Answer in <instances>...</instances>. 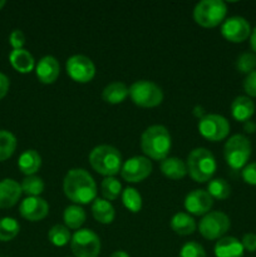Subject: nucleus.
<instances>
[{"label": "nucleus", "mask_w": 256, "mask_h": 257, "mask_svg": "<svg viewBox=\"0 0 256 257\" xmlns=\"http://www.w3.org/2000/svg\"><path fill=\"white\" fill-rule=\"evenodd\" d=\"M17 150V137L12 132L0 130V162L7 161Z\"/></svg>", "instance_id": "nucleus-27"}, {"label": "nucleus", "mask_w": 256, "mask_h": 257, "mask_svg": "<svg viewBox=\"0 0 256 257\" xmlns=\"http://www.w3.org/2000/svg\"><path fill=\"white\" fill-rule=\"evenodd\" d=\"M255 113V103L251 98L245 95H238L231 103V115L237 122H247Z\"/></svg>", "instance_id": "nucleus-18"}, {"label": "nucleus", "mask_w": 256, "mask_h": 257, "mask_svg": "<svg viewBox=\"0 0 256 257\" xmlns=\"http://www.w3.org/2000/svg\"><path fill=\"white\" fill-rule=\"evenodd\" d=\"M85 217H87L85 211L79 205L68 206L63 213L64 226L69 230H80L83 223L85 222Z\"/></svg>", "instance_id": "nucleus-26"}, {"label": "nucleus", "mask_w": 256, "mask_h": 257, "mask_svg": "<svg viewBox=\"0 0 256 257\" xmlns=\"http://www.w3.org/2000/svg\"><path fill=\"white\" fill-rule=\"evenodd\" d=\"M20 231V225L15 218L3 217L0 218V241L8 242L18 236Z\"/></svg>", "instance_id": "nucleus-32"}, {"label": "nucleus", "mask_w": 256, "mask_h": 257, "mask_svg": "<svg viewBox=\"0 0 256 257\" xmlns=\"http://www.w3.org/2000/svg\"><path fill=\"white\" fill-rule=\"evenodd\" d=\"M241 177L247 185L256 186V162L246 165L241 171Z\"/></svg>", "instance_id": "nucleus-36"}, {"label": "nucleus", "mask_w": 256, "mask_h": 257, "mask_svg": "<svg viewBox=\"0 0 256 257\" xmlns=\"http://www.w3.org/2000/svg\"><path fill=\"white\" fill-rule=\"evenodd\" d=\"M48 240L50 243L57 247H63V246L70 243L72 235H70L69 228L65 227L64 225H55L48 232Z\"/></svg>", "instance_id": "nucleus-29"}, {"label": "nucleus", "mask_w": 256, "mask_h": 257, "mask_svg": "<svg viewBox=\"0 0 256 257\" xmlns=\"http://www.w3.org/2000/svg\"><path fill=\"white\" fill-rule=\"evenodd\" d=\"M243 131L246 133H255L256 132V123L252 120H247L243 123Z\"/></svg>", "instance_id": "nucleus-41"}, {"label": "nucleus", "mask_w": 256, "mask_h": 257, "mask_svg": "<svg viewBox=\"0 0 256 257\" xmlns=\"http://www.w3.org/2000/svg\"><path fill=\"white\" fill-rule=\"evenodd\" d=\"M0 257H7V256H4V255H0Z\"/></svg>", "instance_id": "nucleus-45"}, {"label": "nucleus", "mask_w": 256, "mask_h": 257, "mask_svg": "<svg viewBox=\"0 0 256 257\" xmlns=\"http://www.w3.org/2000/svg\"><path fill=\"white\" fill-rule=\"evenodd\" d=\"M243 90L248 95V98H256V70L246 75L243 80Z\"/></svg>", "instance_id": "nucleus-37"}, {"label": "nucleus", "mask_w": 256, "mask_h": 257, "mask_svg": "<svg viewBox=\"0 0 256 257\" xmlns=\"http://www.w3.org/2000/svg\"><path fill=\"white\" fill-rule=\"evenodd\" d=\"M178 257H206V251L202 245L195 241H190L181 247Z\"/></svg>", "instance_id": "nucleus-35"}, {"label": "nucleus", "mask_w": 256, "mask_h": 257, "mask_svg": "<svg viewBox=\"0 0 256 257\" xmlns=\"http://www.w3.org/2000/svg\"><path fill=\"white\" fill-rule=\"evenodd\" d=\"M130 97L136 105L142 108H155L163 100V92L151 80H137L130 87Z\"/></svg>", "instance_id": "nucleus-7"}, {"label": "nucleus", "mask_w": 256, "mask_h": 257, "mask_svg": "<svg viewBox=\"0 0 256 257\" xmlns=\"http://www.w3.org/2000/svg\"><path fill=\"white\" fill-rule=\"evenodd\" d=\"M9 43L13 49H23L25 44V35L20 29H14L9 35Z\"/></svg>", "instance_id": "nucleus-38"}, {"label": "nucleus", "mask_w": 256, "mask_h": 257, "mask_svg": "<svg viewBox=\"0 0 256 257\" xmlns=\"http://www.w3.org/2000/svg\"><path fill=\"white\" fill-rule=\"evenodd\" d=\"M19 212L25 220L37 222L47 217L49 213V205L42 197H27L20 203Z\"/></svg>", "instance_id": "nucleus-15"}, {"label": "nucleus", "mask_w": 256, "mask_h": 257, "mask_svg": "<svg viewBox=\"0 0 256 257\" xmlns=\"http://www.w3.org/2000/svg\"><path fill=\"white\" fill-rule=\"evenodd\" d=\"M251 142L243 135H235L228 138L223 147V157L228 167L233 171L242 170L251 157Z\"/></svg>", "instance_id": "nucleus-5"}, {"label": "nucleus", "mask_w": 256, "mask_h": 257, "mask_svg": "<svg viewBox=\"0 0 256 257\" xmlns=\"http://www.w3.org/2000/svg\"><path fill=\"white\" fill-rule=\"evenodd\" d=\"M65 70L72 80L77 83H89L95 77V65L85 55L75 54L68 58Z\"/></svg>", "instance_id": "nucleus-11"}, {"label": "nucleus", "mask_w": 256, "mask_h": 257, "mask_svg": "<svg viewBox=\"0 0 256 257\" xmlns=\"http://www.w3.org/2000/svg\"><path fill=\"white\" fill-rule=\"evenodd\" d=\"M160 170L170 180H182L187 175V166L181 158L167 157L161 161Z\"/></svg>", "instance_id": "nucleus-21"}, {"label": "nucleus", "mask_w": 256, "mask_h": 257, "mask_svg": "<svg viewBox=\"0 0 256 257\" xmlns=\"http://www.w3.org/2000/svg\"><path fill=\"white\" fill-rule=\"evenodd\" d=\"M250 47L251 49L253 50V52L256 53V27L255 29L251 32V35H250Z\"/></svg>", "instance_id": "nucleus-42"}, {"label": "nucleus", "mask_w": 256, "mask_h": 257, "mask_svg": "<svg viewBox=\"0 0 256 257\" xmlns=\"http://www.w3.org/2000/svg\"><path fill=\"white\" fill-rule=\"evenodd\" d=\"M122 202L128 211L137 213L142 208V196L136 188L127 187L122 191Z\"/></svg>", "instance_id": "nucleus-30"}, {"label": "nucleus", "mask_w": 256, "mask_h": 257, "mask_svg": "<svg viewBox=\"0 0 256 257\" xmlns=\"http://www.w3.org/2000/svg\"><path fill=\"white\" fill-rule=\"evenodd\" d=\"M100 192L107 201H114L122 195V185L114 177H105L100 183Z\"/></svg>", "instance_id": "nucleus-33"}, {"label": "nucleus", "mask_w": 256, "mask_h": 257, "mask_svg": "<svg viewBox=\"0 0 256 257\" xmlns=\"http://www.w3.org/2000/svg\"><path fill=\"white\" fill-rule=\"evenodd\" d=\"M241 243L243 246V250L248 252H255L256 251V233H245L242 236Z\"/></svg>", "instance_id": "nucleus-39"}, {"label": "nucleus", "mask_w": 256, "mask_h": 257, "mask_svg": "<svg viewBox=\"0 0 256 257\" xmlns=\"http://www.w3.org/2000/svg\"><path fill=\"white\" fill-rule=\"evenodd\" d=\"M187 173L195 182H207L213 177L217 168L215 156L207 148L198 147L191 151L186 160Z\"/></svg>", "instance_id": "nucleus-3"}, {"label": "nucleus", "mask_w": 256, "mask_h": 257, "mask_svg": "<svg viewBox=\"0 0 256 257\" xmlns=\"http://www.w3.org/2000/svg\"><path fill=\"white\" fill-rule=\"evenodd\" d=\"M64 195L77 205H88L97 198V185L94 178L83 168L68 171L63 181Z\"/></svg>", "instance_id": "nucleus-1"}, {"label": "nucleus", "mask_w": 256, "mask_h": 257, "mask_svg": "<svg viewBox=\"0 0 256 257\" xmlns=\"http://www.w3.org/2000/svg\"><path fill=\"white\" fill-rule=\"evenodd\" d=\"M130 95V88L122 82H113L105 85L102 92V98L109 104H119Z\"/></svg>", "instance_id": "nucleus-23"}, {"label": "nucleus", "mask_w": 256, "mask_h": 257, "mask_svg": "<svg viewBox=\"0 0 256 257\" xmlns=\"http://www.w3.org/2000/svg\"><path fill=\"white\" fill-rule=\"evenodd\" d=\"M231 221L226 213L221 211H212L201 218L198 231L206 240H220L230 230Z\"/></svg>", "instance_id": "nucleus-8"}, {"label": "nucleus", "mask_w": 256, "mask_h": 257, "mask_svg": "<svg viewBox=\"0 0 256 257\" xmlns=\"http://www.w3.org/2000/svg\"><path fill=\"white\" fill-rule=\"evenodd\" d=\"M23 193L28 195V197H39L44 191V181L38 176H27L20 183Z\"/></svg>", "instance_id": "nucleus-31"}, {"label": "nucleus", "mask_w": 256, "mask_h": 257, "mask_svg": "<svg viewBox=\"0 0 256 257\" xmlns=\"http://www.w3.org/2000/svg\"><path fill=\"white\" fill-rule=\"evenodd\" d=\"M198 132L211 142H220L230 133V123L220 114H205L198 122Z\"/></svg>", "instance_id": "nucleus-10"}, {"label": "nucleus", "mask_w": 256, "mask_h": 257, "mask_svg": "<svg viewBox=\"0 0 256 257\" xmlns=\"http://www.w3.org/2000/svg\"><path fill=\"white\" fill-rule=\"evenodd\" d=\"M59 62L53 55H45L40 58L38 64L35 65V74L43 84H53L59 77Z\"/></svg>", "instance_id": "nucleus-16"}, {"label": "nucleus", "mask_w": 256, "mask_h": 257, "mask_svg": "<svg viewBox=\"0 0 256 257\" xmlns=\"http://www.w3.org/2000/svg\"><path fill=\"white\" fill-rule=\"evenodd\" d=\"M153 166L150 158L143 156H135L125 161L120 168V176L130 183H137L145 181L152 173Z\"/></svg>", "instance_id": "nucleus-12"}, {"label": "nucleus", "mask_w": 256, "mask_h": 257, "mask_svg": "<svg viewBox=\"0 0 256 257\" xmlns=\"http://www.w3.org/2000/svg\"><path fill=\"white\" fill-rule=\"evenodd\" d=\"M42 166V157L34 150H27L20 155L18 160V167L22 173L27 176H34Z\"/></svg>", "instance_id": "nucleus-24"}, {"label": "nucleus", "mask_w": 256, "mask_h": 257, "mask_svg": "<svg viewBox=\"0 0 256 257\" xmlns=\"http://www.w3.org/2000/svg\"><path fill=\"white\" fill-rule=\"evenodd\" d=\"M213 251L216 257H242L245 250L241 241L232 236H226L216 242Z\"/></svg>", "instance_id": "nucleus-19"}, {"label": "nucleus", "mask_w": 256, "mask_h": 257, "mask_svg": "<svg viewBox=\"0 0 256 257\" xmlns=\"http://www.w3.org/2000/svg\"><path fill=\"white\" fill-rule=\"evenodd\" d=\"M227 7L221 0H202L193 8V20L203 28H215L225 22Z\"/></svg>", "instance_id": "nucleus-6"}, {"label": "nucleus", "mask_w": 256, "mask_h": 257, "mask_svg": "<svg viewBox=\"0 0 256 257\" xmlns=\"http://www.w3.org/2000/svg\"><path fill=\"white\" fill-rule=\"evenodd\" d=\"M110 257H130V255L127 252H124V251H114L110 255Z\"/></svg>", "instance_id": "nucleus-43"}, {"label": "nucleus", "mask_w": 256, "mask_h": 257, "mask_svg": "<svg viewBox=\"0 0 256 257\" xmlns=\"http://www.w3.org/2000/svg\"><path fill=\"white\" fill-rule=\"evenodd\" d=\"M171 228L175 233L180 236H188L192 235L196 231V221L193 220L192 216H190L188 213L185 212H178L171 218L170 222Z\"/></svg>", "instance_id": "nucleus-25"}, {"label": "nucleus", "mask_w": 256, "mask_h": 257, "mask_svg": "<svg viewBox=\"0 0 256 257\" xmlns=\"http://www.w3.org/2000/svg\"><path fill=\"white\" fill-rule=\"evenodd\" d=\"M9 62L17 72L27 74L35 69V60L32 53L27 49H13L9 54Z\"/></svg>", "instance_id": "nucleus-20"}, {"label": "nucleus", "mask_w": 256, "mask_h": 257, "mask_svg": "<svg viewBox=\"0 0 256 257\" xmlns=\"http://www.w3.org/2000/svg\"><path fill=\"white\" fill-rule=\"evenodd\" d=\"M89 163L99 175L104 177H114L122 168V155L113 146L100 145L90 151Z\"/></svg>", "instance_id": "nucleus-4"}, {"label": "nucleus", "mask_w": 256, "mask_h": 257, "mask_svg": "<svg viewBox=\"0 0 256 257\" xmlns=\"http://www.w3.org/2000/svg\"><path fill=\"white\" fill-rule=\"evenodd\" d=\"M22 193V186L13 178L0 181V208H10L17 205Z\"/></svg>", "instance_id": "nucleus-17"}, {"label": "nucleus", "mask_w": 256, "mask_h": 257, "mask_svg": "<svg viewBox=\"0 0 256 257\" xmlns=\"http://www.w3.org/2000/svg\"><path fill=\"white\" fill-rule=\"evenodd\" d=\"M92 215L94 220L102 225H109L114 221L115 211L109 201L104 198H95L92 203Z\"/></svg>", "instance_id": "nucleus-22"}, {"label": "nucleus", "mask_w": 256, "mask_h": 257, "mask_svg": "<svg viewBox=\"0 0 256 257\" xmlns=\"http://www.w3.org/2000/svg\"><path fill=\"white\" fill-rule=\"evenodd\" d=\"M10 82L9 78L4 74V73L0 72V100L8 94V90H9Z\"/></svg>", "instance_id": "nucleus-40"}, {"label": "nucleus", "mask_w": 256, "mask_h": 257, "mask_svg": "<svg viewBox=\"0 0 256 257\" xmlns=\"http://www.w3.org/2000/svg\"><path fill=\"white\" fill-rule=\"evenodd\" d=\"M70 248L75 257H98L100 253V240L94 231L80 228L72 236Z\"/></svg>", "instance_id": "nucleus-9"}, {"label": "nucleus", "mask_w": 256, "mask_h": 257, "mask_svg": "<svg viewBox=\"0 0 256 257\" xmlns=\"http://www.w3.org/2000/svg\"><path fill=\"white\" fill-rule=\"evenodd\" d=\"M207 193L213 200H226L231 195V187L223 178H213L208 182Z\"/></svg>", "instance_id": "nucleus-28"}, {"label": "nucleus", "mask_w": 256, "mask_h": 257, "mask_svg": "<svg viewBox=\"0 0 256 257\" xmlns=\"http://www.w3.org/2000/svg\"><path fill=\"white\" fill-rule=\"evenodd\" d=\"M236 68L242 74H250L256 69V54L253 53H242L236 59Z\"/></svg>", "instance_id": "nucleus-34"}, {"label": "nucleus", "mask_w": 256, "mask_h": 257, "mask_svg": "<svg viewBox=\"0 0 256 257\" xmlns=\"http://www.w3.org/2000/svg\"><path fill=\"white\" fill-rule=\"evenodd\" d=\"M250 23L242 17H231L221 25V34L231 43H242L251 35Z\"/></svg>", "instance_id": "nucleus-13"}, {"label": "nucleus", "mask_w": 256, "mask_h": 257, "mask_svg": "<svg viewBox=\"0 0 256 257\" xmlns=\"http://www.w3.org/2000/svg\"><path fill=\"white\" fill-rule=\"evenodd\" d=\"M5 4H7V3H5V0H0V10L5 7Z\"/></svg>", "instance_id": "nucleus-44"}, {"label": "nucleus", "mask_w": 256, "mask_h": 257, "mask_svg": "<svg viewBox=\"0 0 256 257\" xmlns=\"http://www.w3.org/2000/svg\"><path fill=\"white\" fill-rule=\"evenodd\" d=\"M213 206V198L205 190H193L185 197V208L195 216H205Z\"/></svg>", "instance_id": "nucleus-14"}, {"label": "nucleus", "mask_w": 256, "mask_h": 257, "mask_svg": "<svg viewBox=\"0 0 256 257\" xmlns=\"http://www.w3.org/2000/svg\"><path fill=\"white\" fill-rule=\"evenodd\" d=\"M172 140L165 125L155 124L148 127L141 137V148L147 158L155 161H163L168 157Z\"/></svg>", "instance_id": "nucleus-2"}]
</instances>
